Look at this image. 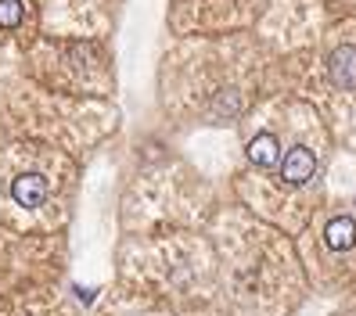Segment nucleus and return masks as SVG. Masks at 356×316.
Instances as JSON below:
<instances>
[{"instance_id":"obj_1","label":"nucleus","mask_w":356,"mask_h":316,"mask_svg":"<svg viewBox=\"0 0 356 316\" xmlns=\"http://www.w3.org/2000/svg\"><path fill=\"white\" fill-rule=\"evenodd\" d=\"M327 72H331V83L334 87H356V47L346 44V47H334L331 58H327Z\"/></svg>"},{"instance_id":"obj_2","label":"nucleus","mask_w":356,"mask_h":316,"mask_svg":"<svg viewBox=\"0 0 356 316\" xmlns=\"http://www.w3.org/2000/svg\"><path fill=\"white\" fill-rule=\"evenodd\" d=\"M313 169H317V158H313L309 147H291V151L284 155V165H281V176L284 183H306L313 176Z\"/></svg>"},{"instance_id":"obj_3","label":"nucleus","mask_w":356,"mask_h":316,"mask_svg":"<svg viewBox=\"0 0 356 316\" xmlns=\"http://www.w3.org/2000/svg\"><path fill=\"white\" fill-rule=\"evenodd\" d=\"M11 194L18 205H26V208H36L40 201L47 198V183L44 176H36V173H26V176H18L15 187H11Z\"/></svg>"},{"instance_id":"obj_4","label":"nucleus","mask_w":356,"mask_h":316,"mask_svg":"<svg viewBox=\"0 0 356 316\" xmlns=\"http://www.w3.org/2000/svg\"><path fill=\"white\" fill-rule=\"evenodd\" d=\"M324 241H327L331 251H346V248H353V244H356V223H353L349 216L331 219V223L324 226Z\"/></svg>"},{"instance_id":"obj_5","label":"nucleus","mask_w":356,"mask_h":316,"mask_svg":"<svg viewBox=\"0 0 356 316\" xmlns=\"http://www.w3.org/2000/svg\"><path fill=\"white\" fill-rule=\"evenodd\" d=\"M248 158H252L256 165H263V169H270V165L277 162V137L274 133L252 137V144H248Z\"/></svg>"},{"instance_id":"obj_6","label":"nucleus","mask_w":356,"mask_h":316,"mask_svg":"<svg viewBox=\"0 0 356 316\" xmlns=\"http://www.w3.org/2000/svg\"><path fill=\"white\" fill-rule=\"evenodd\" d=\"M22 22V0H0V26L11 29Z\"/></svg>"}]
</instances>
